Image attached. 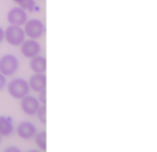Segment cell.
I'll use <instances>...</instances> for the list:
<instances>
[{"label":"cell","mask_w":157,"mask_h":152,"mask_svg":"<svg viewBox=\"0 0 157 152\" xmlns=\"http://www.w3.org/2000/svg\"><path fill=\"white\" fill-rule=\"evenodd\" d=\"M36 114H37V118H38L39 123L42 124L47 123V107H45V104L40 106Z\"/></svg>","instance_id":"5bb4252c"},{"label":"cell","mask_w":157,"mask_h":152,"mask_svg":"<svg viewBox=\"0 0 157 152\" xmlns=\"http://www.w3.org/2000/svg\"><path fill=\"white\" fill-rule=\"evenodd\" d=\"M6 86V76H4L2 74H0V90Z\"/></svg>","instance_id":"e0dca14e"},{"label":"cell","mask_w":157,"mask_h":152,"mask_svg":"<svg viewBox=\"0 0 157 152\" xmlns=\"http://www.w3.org/2000/svg\"><path fill=\"white\" fill-rule=\"evenodd\" d=\"M39 106V101L37 100V97L32 96V95H26L21 99L20 101V108L21 111L28 115H33L37 113Z\"/></svg>","instance_id":"52a82bcc"},{"label":"cell","mask_w":157,"mask_h":152,"mask_svg":"<svg viewBox=\"0 0 157 152\" xmlns=\"http://www.w3.org/2000/svg\"><path fill=\"white\" fill-rule=\"evenodd\" d=\"M18 69V59L13 55H5L0 58V74L4 76L13 75Z\"/></svg>","instance_id":"277c9868"},{"label":"cell","mask_w":157,"mask_h":152,"mask_svg":"<svg viewBox=\"0 0 157 152\" xmlns=\"http://www.w3.org/2000/svg\"><path fill=\"white\" fill-rule=\"evenodd\" d=\"M19 7L24 11H33L36 7V1L35 0H23L19 4Z\"/></svg>","instance_id":"4fadbf2b"},{"label":"cell","mask_w":157,"mask_h":152,"mask_svg":"<svg viewBox=\"0 0 157 152\" xmlns=\"http://www.w3.org/2000/svg\"><path fill=\"white\" fill-rule=\"evenodd\" d=\"M4 152H21L20 151L19 147H17V146H9V147H6Z\"/></svg>","instance_id":"2e32d148"},{"label":"cell","mask_w":157,"mask_h":152,"mask_svg":"<svg viewBox=\"0 0 157 152\" xmlns=\"http://www.w3.org/2000/svg\"><path fill=\"white\" fill-rule=\"evenodd\" d=\"M4 39L6 42L13 45L18 47L24 40H25V33L21 26H16V25H10L9 28L4 31Z\"/></svg>","instance_id":"7a4b0ae2"},{"label":"cell","mask_w":157,"mask_h":152,"mask_svg":"<svg viewBox=\"0 0 157 152\" xmlns=\"http://www.w3.org/2000/svg\"><path fill=\"white\" fill-rule=\"evenodd\" d=\"M28 20V14L23 9H20L19 6L17 7H12L7 13V21L11 25H16V26H21L26 23Z\"/></svg>","instance_id":"8992f818"},{"label":"cell","mask_w":157,"mask_h":152,"mask_svg":"<svg viewBox=\"0 0 157 152\" xmlns=\"http://www.w3.org/2000/svg\"><path fill=\"white\" fill-rule=\"evenodd\" d=\"M28 152H39V151H37V150H30V151H28Z\"/></svg>","instance_id":"ffe728a7"},{"label":"cell","mask_w":157,"mask_h":152,"mask_svg":"<svg viewBox=\"0 0 157 152\" xmlns=\"http://www.w3.org/2000/svg\"><path fill=\"white\" fill-rule=\"evenodd\" d=\"M17 133L20 138L23 139H31L32 137H35V134L37 133L36 126L30 121H24L20 123L17 127Z\"/></svg>","instance_id":"9c48e42d"},{"label":"cell","mask_w":157,"mask_h":152,"mask_svg":"<svg viewBox=\"0 0 157 152\" xmlns=\"http://www.w3.org/2000/svg\"><path fill=\"white\" fill-rule=\"evenodd\" d=\"M30 69L35 74H44L47 70V59L43 56H36L30 61Z\"/></svg>","instance_id":"30bf717a"},{"label":"cell","mask_w":157,"mask_h":152,"mask_svg":"<svg viewBox=\"0 0 157 152\" xmlns=\"http://www.w3.org/2000/svg\"><path fill=\"white\" fill-rule=\"evenodd\" d=\"M28 85H29L30 89H32L36 93L45 90V88H47V76H45V74H35V75L30 77Z\"/></svg>","instance_id":"ba28073f"},{"label":"cell","mask_w":157,"mask_h":152,"mask_svg":"<svg viewBox=\"0 0 157 152\" xmlns=\"http://www.w3.org/2000/svg\"><path fill=\"white\" fill-rule=\"evenodd\" d=\"M0 139H1V135H0Z\"/></svg>","instance_id":"44dd1931"},{"label":"cell","mask_w":157,"mask_h":152,"mask_svg":"<svg viewBox=\"0 0 157 152\" xmlns=\"http://www.w3.org/2000/svg\"><path fill=\"white\" fill-rule=\"evenodd\" d=\"M7 90L12 97L21 100L24 96L29 95L30 88L28 81H25L24 78H14L7 85Z\"/></svg>","instance_id":"6da1fadb"},{"label":"cell","mask_w":157,"mask_h":152,"mask_svg":"<svg viewBox=\"0 0 157 152\" xmlns=\"http://www.w3.org/2000/svg\"><path fill=\"white\" fill-rule=\"evenodd\" d=\"M42 50V47L36 39H26L20 44V51L23 54V56L26 58H33V57L38 56L39 52Z\"/></svg>","instance_id":"5b68a950"},{"label":"cell","mask_w":157,"mask_h":152,"mask_svg":"<svg viewBox=\"0 0 157 152\" xmlns=\"http://www.w3.org/2000/svg\"><path fill=\"white\" fill-rule=\"evenodd\" d=\"M4 40V30L0 28V43Z\"/></svg>","instance_id":"ac0fdd59"},{"label":"cell","mask_w":157,"mask_h":152,"mask_svg":"<svg viewBox=\"0 0 157 152\" xmlns=\"http://www.w3.org/2000/svg\"><path fill=\"white\" fill-rule=\"evenodd\" d=\"M13 132V123L12 119L5 115H0V135L7 137Z\"/></svg>","instance_id":"8fae6325"},{"label":"cell","mask_w":157,"mask_h":152,"mask_svg":"<svg viewBox=\"0 0 157 152\" xmlns=\"http://www.w3.org/2000/svg\"><path fill=\"white\" fill-rule=\"evenodd\" d=\"M35 142L39 147L40 151H45L47 150V132L45 131H40V132L35 134Z\"/></svg>","instance_id":"7c38bea8"},{"label":"cell","mask_w":157,"mask_h":152,"mask_svg":"<svg viewBox=\"0 0 157 152\" xmlns=\"http://www.w3.org/2000/svg\"><path fill=\"white\" fill-rule=\"evenodd\" d=\"M23 30L25 36H28L30 39H37L44 33V24L39 19H30L24 24Z\"/></svg>","instance_id":"3957f363"},{"label":"cell","mask_w":157,"mask_h":152,"mask_svg":"<svg viewBox=\"0 0 157 152\" xmlns=\"http://www.w3.org/2000/svg\"><path fill=\"white\" fill-rule=\"evenodd\" d=\"M12 1H13V2H16L17 5H19V4L21 2V1H23V0H12Z\"/></svg>","instance_id":"d6986e66"},{"label":"cell","mask_w":157,"mask_h":152,"mask_svg":"<svg viewBox=\"0 0 157 152\" xmlns=\"http://www.w3.org/2000/svg\"><path fill=\"white\" fill-rule=\"evenodd\" d=\"M37 100L39 101V104H47V92H45V90H42V92H39Z\"/></svg>","instance_id":"9a60e30c"}]
</instances>
